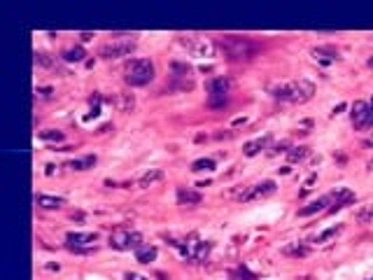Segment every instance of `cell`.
<instances>
[{"label": "cell", "mask_w": 373, "mask_h": 280, "mask_svg": "<svg viewBox=\"0 0 373 280\" xmlns=\"http://www.w3.org/2000/svg\"><path fill=\"white\" fill-rule=\"evenodd\" d=\"M215 44L224 52V56H229L231 61H252L259 54V44L250 38H240V35H222L217 38Z\"/></svg>", "instance_id": "obj_1"}, {"label": "cell", "mask_w": 373, "mask_h": 280, "mask_svg": "<svg viewBox=\"0 0 373 280\" xmlns=\"http://www.w3.org/2000/svg\"><path fill=\"white\" fill-rule=\"evenodd\" d=\"M315 94V84L308 80H292L287 84L271 86V96L285 103H306Z\"/></svg>", "instance_id": "obj_2"}, {"label": "cell", "mask_w": 373, "mask_h": 280, "mask_svg": "<svg viewBox=\"0 0 373 280\" xmlns=\"http://www.w3.org/2000/svg\"><path fill=\"white\" fill-rule=\"evenodd\" d=\"M157 75L154 63L149 59H128L124 65V82L128 86H145Z\"/></svg>", "instance_id": "obj_3"}, {"label": "cell", "mask_w": 373, "mask_h": 280, "mask_svg": "<svg viewBox=\"0 0 373 280\" xmlns=\"http://www.w3.org/2000/svg\"><path fill=\"white\" fill-rule=\"evenodd\" d=\"M136 40H133V35L131 38H117V40H110L105 42L100 49H98V56L100 59H105V61H112V59H121V56H128L136 52Z\"/></svg>", "instance_id": "obj_4"}, {"label": "cell", "mask_w": 373, "mask_h": 280, "mask_svg": "<svg viewBox=\"0 0 373 280\" xmlns=\"http://www.w3.org/2000/svg\"><path fill=\"white\" fill-rule=\"evenodd\" d=\"M142 245V234L131 231V229H117L110 234V248L115 250H138Z\"/></svg>", "instance_id": "obj_5"}, {"label": "cell", "mask_w": 373, "mask_h": 280, "mask_svg": "<svg viewBox=\"0 0 373 280\" xmlns=\"http://www.w3.org/2000/svg\"><path fill=\"white\" fill-rule=\"evenodd\" d=\"M350 119L354 129H373V108L366 100H354L350 108Z\"/></svg>", "instance_id": "obj_6"}, {"label": "cell", "mask_w": 373, "mask_h": 280, "mask_svg": "<svg viewBox=\"0 0 373 280\" xmlns=\"http://www.w3.org/2000/svg\"><path fill=\"white\" fill-rule=\"evenodd\" d=\"M277 184L275 180H264L259 184H252V187H245L240 194H236V201H255V199H264V196L275 194Z\"/></svg>", "instance_id": "obj_7"}, {"label": "cell", "mask_w": 373, "mask_h": 280, "mask_svg": "<svg viewBox=\"0 0 373 280\" xmlns=\"http://www.w3.org/2000/svg\"><path fill=\"white\" fill-rule=\"evenodd\" d=\"M98 234H82V231H70L68 236H65V243H68V248L70 250H77V248H96L98 243Z\"/></svg>", "instance_id": "obj_8"}, {"label": "cell", "mask_w": 373, "mask_h": 280, "mask_svg": "<svg viewBox=\"0 0 373 280\" xmlns=\"http://www.w3.org/2000/svg\"><path fill=\"white\" fill-rule=\"evenodd\" d=\"M327 205H334V192H329V194L320 196V199H315L313 203L303 205V208L298 210L296 215H298V217H310V215H317V213H324V210H329Z\"/></svg>", "instance_id": "obj_9"}, {"label": "cell", "mask_w": 373, "mask_h": 280, "mask_svg": "<svg viewBox=\"0 0 373 280\" xmlns=\"http://www.w3.org/2000/svg\"><path fill=\"white\" fill-rule=\"evenodd\" d=\"M205 91H208V96H229V91H231V80L229 77H213V80H208L205 82Z\"/></svg>", "instance_id": "obj_10"}, {"label": "cell", "mask_w": 373, "mask_h": 280, "mask_svg": "<svg viewBox=\"0 0 373 280\" xmlns=\"http://www.w3.org/2000/svg\"><path fill=\"white\" fill-rule=\"evenodd\" d=\"M271 140H273V136H271V133L261 136V138L250 140V142H245V145H243V154H245V157H255V154H259L261 150H268Z\"/></svg>", "instance_id": "obj_11"}, {"label": "cell", "mask_w": 373, "mask_h": 280, "mask_svg": "<svg viewBox=\"0 0 373 280\" xmlns=\"http://www.w3.org/2000/svg\"><path fill=\"white\" fill-rule=\"evenodd\" d=\"M201 201H203L201 192L189 189V187H180V189H177V203L184 205V208H194V205H198Z\"/></svg>", "instance_id": "obj_12"}, {"label": "cell", "mask_w": 373, "mask_h": 280, "mask_svg": "<svg viewBox=\"0 0 373 280\" xmlns=\"http://www.w3.org/2000/svg\"><path fill=\"white\" fill-rule=\"evenodd\" d=\"M357 201V194L350 192V189H336L334 192V205L329 208V213H336V210H341L345 205H350Z\"/></svg>", "instance_id": "obj_13"}, {"label": "cell", "mask_w": 373, "mask_h": 280, "mask_svg": "<svg viewBox=\"0 0 373 280\" xmlns=\"http://www.w3.org/2000/svg\"><path fill=\"white\" fill-rule=\"evenodd\" d=\"M35 203L42 210H61L65 205V199L61 196H49V194H38L35 196Z\"/></svg>", "instance_id": "obj_14"}, {"label": "cell", "mask_w": 373, "mask_h": 280, "mask_svg": "<svg viewBox=\"0 0 373 280\" xmlns=\"http://www.w3.org/2000/svg\"><path fill=\"white\" fill-rule=\"evenodd\" d=\"M313 56H315V61H320L322 65H329V63H336L341 56L336 49H331V47H315L313 49Z\"/></svg>", "instance_id": "obj_15"}, {"label": "cell", "mask_w": 373, "mask_h": 280, "mask_svg": "<svg viewBox=\"0 0 373 280\" xmlns=\"http://www.w3.org/2000/svg\"><path fill=\"white\" fill-rule=\"evenodd\" d=\"M280 252L285 255V257H294V259H301V257H308L310 255V248L306 243H287V245H282Z\"/></svg>", "instance_id": "obj_16"}, {"label": "cell", "mask_w": 373, "mask_h": 280, "mask_svg": "<svg viewBox=\"0 0 373 280\" xmlns=\"http://www.w3.org/2000/svg\"><path fill=\"white\" fill-rule=\"evenodd\" d=\"M187 49H194V52H198V54H205V52H210V44L205 42V38H198V35H189V38H182L180 40Z\"/></svg>", "instance_id": "obj_17"}, {"label": "cell", "mask_w": 373, "mask_h": 280, "mask_svg": "<svg viewBox=\"0 0 373 280\" xmlns=\"http://www.w3.org/2000/svg\"><path fill=\"white\" fill-rule=\"evenodd\" d=\"M84 56H86V52H84L82 44H77V47H68V49L61 52V59H63L65 63H82Z\"/></svg>", "instance_id": "obj_18"}, {"label": "cell", "mask_w": 373, "mask_h": 280, "mask_svg": "<svg viewBox=\"0 0 373 280\" xmlns=\"http://www.w3.org/2000/svg\"><path fill=\"white\" fill-rule=\"evenodd\" d=\"M157 255H159V250L154 248V245H145V243L136 250V259H138L140 264H152L157 259Z\"/></svg>", "instance_id": "obj_19"}, {"label": "cell", "mask_w": 373, "mask_h": 280, "mask_svg": "<svg viewBox=\"0 0 373 280\" xmlns=\"http://www.w3.org/2000/svg\"><path fill=\"white\" fill-rule=\"evenodd\" d=\"M96 154H89L84 159H73V161L68 163V168H73V171H89V168H94L96 166Z\"/></svg>", "instance_id": "obj_20"}, {"label": "cell", "mask_w": 373, "mask_h": 280, "mask_svg": "<svg viewBox=\"0 0 373 280\" xmlns=\"http://www.w3.org/2000/svg\"><path fill=\"white\" fill-rule=\"evenodd\" d=\"M159 180H163V171H159V168H152V171H147L142 178L138 180V187H152L154 182H159Z\"/></svg>", "instance_id": "obj_21"}, {"label": "cell", "mask_w": 373, "mask_h": 280, "mask_svg": "<svg viewBox=\"0 0 373 280\" xmlns=\"http://www.w3.org/2000/svg\"><path fill=\"white\" fill-rule=\"evenodd\" d=\"M341 231H343V224H334V226H329V229H324L322 234H317V236L313 238V243H317V245H320V243H327L329 238L338 236Z\"/></svg>", "instance_id": "obj_22"}, {"label": "cell", "mask_w": 373, "mask_h": 280, "mask_svg": "<svg viewBox=\"0 0 373 280\" xmlns=\"http://www.w3.org/2000/svg\"><path fill=\"white\" fill-rule=\"evenodd\" d=\"M33 59H35V63L42 65V68H59V61H56V56L47 54V52H35V54H33Z\"/></svg>", "instance_id": "obj_23"}, {"label": "cell", "mask_w": 373, "mask_h": 280, "mask_svg": "<svg viewBox=\"0 0 373 280\" xmlns=\"http://www.w3.org/2000/svg\"><path fill=\"white\" fill-rule=\"evenodd\" d=\"M308 154H310L308 145H298V147H292V150L287 152V159H289V163H296V161H303Z\"/></svg>", "instance_id": "obj_24"}, {"label": "cell", "mask_w": 373, "mask_h": 280, "mask_svg": "<svg viewBox=\"0 0 373 280\" xmlns=\"http://www.w3.org/2000/svg\"><path fill=\"white\" fill-rule=\"evenodd\" d=\"M115 105H117L121 112H131L133 105H136V98H133V94H119V96L115 98Z\"/></svg>", "instance_id": "obj_25"}, {"label": "cell", "mask_w": 373, "mask_h": 280, "mask_svg": "<svg viewBox=\"0 0 373 280\" xmlns=\"http://www.w3.org/2000/svg\"><path fill=\"white\" fill-rule=\"evenodd\" d=\"M354 220H357L359 224H373V203L362 205V208L354 213Z\"/></svg>", "instance_id": "obj_26"}, {"label": "cell", "mask_w": 373, "mask_h": 280, "mask_svg": "<svg viewBox=\"0 0 373 280\" xmlns=\"http://www.w3.org/2000/svg\"><path fill=\"white\" fill-rule=\"evenodd\" d=\"M171 70H173V75H175V77H184V80H187V75L192 73V65L184 63V61H173Z\"/></svg>", "instance_id": "obj_27"}, {"label": "cell", "mask_w": 373, "mask_h": 280, "mask_svg": "<svg viewBox=\"0 0 373 280\" xmlns=\"http://www.w3.org/2000/svg\"><path fill=\"white\" fill-rule=\"evenodd\" d=\"M40 138L47 140V142H63V140H65V133H63V131L47 129V131H40Z\"/></svg>", "instance_id": "obj_28"}, {"label": "cell", "mask_w": 373, "mask_h": 280, "mask_svg": "<svg viewBox=\"0 0 373 280\" xmlns=\"http://www.w3.org/2000/svg\"><path fill=\"white\" fill-rule=\"evenodd\" d=\"M192 171H194V173L215 171V159H196V161L192 163Z\"/></svg>", "instance_id": "obj_29"}, {"label": "cell", "mask_w": 373, "mask_h": 280, "mask_svg": "<svg viewBox=\"0 0 373 280\" xmlns=\"http://www.w3.org/2000/svg\"><path fill=\"white\" fill-rule=\"evenodd\" d=\"M229 103V96H208V105L210 108H224Z\"/></svg>", "instance_id": "obj_30"}, {"label": "cell", "mask_w": 373, "mask_h": 280, "mask_svg": "<svg viewBox=\"0 0 373 280\" xmlns=\"http://www.w3.org/2000/svg\"><path fill=\"white\" fill-rule=\"evenodd\" d=\"M289 150H292V142H289V140H282V142H277V145L271 147L273 154H277V152H289Z\"/></svg>", "instance_id": "obj_31"}, {"label": "cell", "mask_w": 373, "mask_h": 280, "mask_svg": "<svg viewBox=\"0 0 373 280\" xmlns=\"http://www.w3.org/2000/svg\"><path fill=\"white\" fill-rule=\"evenodd\" d=\"M52 96V89L47 86V89H35V98H49Z\"/></svg>", "instance_id": "obj_32"}, {"label": "cell", "mask_w": 373, "mask_h": 280, "mask_svg": "<svg viewBox=\"0 0 373 280\" xmlns=\"http://www.w3.org/2000/svg\"><path fill=\"white\" fill-rule=\"evenodd\" d=\"M124 278L126 280H149V278H145V276H140V273H133V271H128Z\"/></svg>", "instance_id": "obj_33"}, {"label": "cell", "mask_w": 373, "mask_h": 280, "mask_svg": "<svg viewBox=\"0 0 373 280\" xmlns=\"http://www.w3.org/2000/svg\"><path fill=\"white\" fill-rule=\"evenodd\" d=\"M79 40H82V42H89V40H94V33H82V35H79Z\"/></svg>", "instance_id": "obj_34"}, {"label": "cell", "mask_w": 373, "mask_h": 280, "mask_svg": "<svg viewBox=\"0 0 373 280\" xmlns=\"http://www.w3.org/2000/svg\"><path fill=\"white\" fill-rule=\"evenodd\" d=\"M54 168H56L54 163H47V166H44V173H47V175H52V173H54Z\"/></svg>", "instance_id": "obj_35"}, {"label": "cell", "mask_w": 373, "mask_h": 280, "mask_svg": "<svg viewBox=\"0 0 373 280\" xmlns=\"http://www.w3.org/2000/svg\"><path fill=\"white\" fill-rule=\"evenodd\" d=\"M348 108V105H345V103H341V105H336V108H334V115H338V112H343V110Z\"/></svg>", "instance_id": "obj_36"}, {"label": "cell", "mask_w": 373, "mask_h": 280, "mask_svg": "<svg viewBox=\"0 0 373 280\" xmlns=\"http://www.w3.org/2000/svg\"><path fill=\"white\" fill-rule=\"evenodd\" d=\"M44 269H47V271H59V264H47Z\"/></svg>", "instance_id": "obj_37"}, {"label": "cell", "mask_w": 373, "mask_h": 280, "mask_svg": "<svg viewBox=\"0 0 373 280\" xmlns=\"http://www.w3.org/2000/svg\"><path fill=\"white\" fill-rule=\"evenodd\" d=\"M369 68H373V56H371V59H369Z\"/></svg>", "instance_id": "obj_38"}, {"label": "cell", "mask_w": 373, "mask_h": 280, "mask_svg": "<svg viewBox=\"0 0 373 280\" xmlns=\"http://www.w3.org/2000/svg\"><path fill=\"white\" fill-rule=\"evenodd\" d=\"M369 168H371V171H373V159H371V161H369Z\"/></svg>", "instance_id": "obj_39"}, {"label": "cell", "mask_w": 373, "mask_h": 280, "mask_svg": "<svg viewBox=\"0 0 373 280\" xmlns=\"http://www.w3.org/2000/svg\"><path fill=\"white\" fill-rule=\"evenodd\" d=\"M371 108H373V100H371Z\"/></svg>", "instance_id": "obj_40"}]
</instances>
